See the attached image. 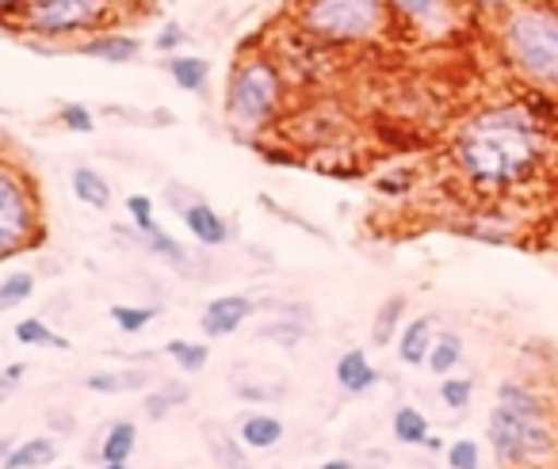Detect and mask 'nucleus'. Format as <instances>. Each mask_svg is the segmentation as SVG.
<instances>
[{
	"mask_svg": "<svg viewBox=\"0 0 558 469\" xmlns=\"http://www.w3.org/2000/svg\"><path fill=\"white\" fill-rule=\"evenodd\" d=\"M47 240L43 195L32 169L0 149V260H16Z\"/></svg>",
	"mask_w": 558,
	"mask_h": 469,
	"instance_id": "nucleus-3",
	"label": "nucleus"
},
{
	"mask_svg": "<svg viewBox=\"0 0 558 469\" xmlns=\"http://www.w3.org/2000/svg\"><path fill=\"white\" fill-rule=\"evenodd\" d=\"M471 4H478V9H494V4H505V0H471Z\"/></svg>",
	"mask_w": 558,
	"mask_h": 469,
	"instance_id": "nucleus-42",
	"label": "nucleus"
},
{
	"mask_svg": "<svg viewBox=\"0 0 558 469\" xmlns=\"http://www.w3.org/2000/svg\"><path fill=\"white\" fill-rule=\"evenodd\" d=\"M238 439L248 451H271V446L283 439V420H279L276 412H253L241 420Z\"/></svg>",
	"mask_w": 558,
	"mask_h": 469,
	"instance_id": "nucleus-15",
	"label": "nucleus"
},
{
	"mask_svg": "<svg viewBox=\"0 0 558 469\" xmlns=\"http://www.w3.org/2000/svg\"><path fill=\"white\" fill-rule=\"evenodd\" d=\"M184 39H187V35L180 32V24H161V32L154 35V50H157V54H165V58H169V54H180Z\"/></svg>",
	"mask_w": 558,
	"mask_h": 469,
	"instance_id": "nucleus-35",
	"label": "nucleus"
},
{
	"mask_svg": "<svg viewBox=\"0 0 558 469\" xmlns=\"http://www.w3.org/2000/svg\"><path fill=\"white\" fill-rule=\"evenodd\" d=\"M27 374V362H12L4 374H0V390H16V382Z\"/></svg>",
	"mask_w": 558,
	"mask_h": 469,
	"instance_id": "nucleus-36",
	"label": "nucleus"
},
{
	"mask_svg": "<svg viewBox=\"0 0 558 469\" xmlns=\"http://www.w3.org/2000/svg\"><path fill=\"white\" fill-rule=\"evenodd\" d=\"M58 454H62L58 439L32 435V439H20V443L12 446L9 458H4V466H0V469H50L58 461Z\"/></svg>",
	"mask_w": 558,
	"mask_h": 469,
	"instance_id": "nucleus-12",
	"label": "nucleus"
},
{
	"mask_svg": "<svg viewBox=\"0 0 558 469\" xmlns=\"http://www.w3.org/2000/svg\"><path fill=\"white\" fill-rule=\"evenodd\" d=\"M77 54L96 58V62H108V65H131L134 58L142 54V42L134 39V35H123V32H100V35L81 39Z\"/></svg>",
	"mask_w": 558,
	"mask_h": 469,
	"instance_id": "nucleus-10",
	"label": "nucleus"
},
{
	"mask_svg": "<svg viewBox=\"0 0 558 469\" xmlns=\"http://www.w3.org/2000/svg\"><path fill=\"white\" fill-rule=\"evenodd\" d=\"M471 397H474V382L471 378H444L440 382V400L448 408H456V412H463L466 405H471Z\"/></svg>",
	"mask_w": 558,
	"mask_h": 469,
	"instance_id": "nucleus-32",
	"label": "nucleus"
},
{
	"mask_svg": "<svg viewBox=\"0 0 558 469\" xmlns=\"http://www.w3.org/2000/svg\"><path fill=\"white\" fill-rule=\"evenodd\" d=\"M390 12L405 20V24L421 27V32H440L448 27V0H387Z\"/></svg>",
	"mask_w": 558,
	"mask_h": 469,
	"instance_id": "nucleus-14",
	"label": "nucleus"
},
{
	"mask_svg": "<svg viewBox=\"0 0 558 469\" xmlns=\"http://www.w3.org/2000/svg\"><path fill=\"white\" fill-rule=\"evenodd\" d=\"M134 446H138V423H134V420H116L108 431H104L96 458H100V461H131Z\"/></svg>",
	"mask_w": 558,
	"mask_h": 469,
	"instance_id": "nucleus-18",
	"label": "nucleus"
},
{
	"mask_svg": "<svg viewBox=\"0 0 558 469\" xmlns=\"http://www.w3.org/2000/svg\"><path fill=\"white\" fill-rule=\"evenodd\" d=\"M0 149H4V131H0Z\"/></svg>",
	"mask_w": 558,
	"mask_h": 469,
	"instance_id": "nucleus-44",
	"label": "nucleus"
},
{
	"mask_svg": "<svg viewBox=\"0 0 558 469\" xmlns=\"http://www.w3.org/2000/svg\"><path fill=\"white\" fill-rule=\"evenodd\" d=\"M405 306H410V301H405L402 294H395V298H387L379 306L375 324H372V344L375 347L395 344V332H402V321H405Z\"/></svg>",
	"mask_w": 558,
	"mask_h": 469,
	"instance_id": "nucleus-23",
	"label": "nucleus"
},
{
	"mask_svg": "<svg viewBox=\"0 0 558 469\" xmlns=\"http://www.w3.org/2000/svg\"><path fill=\"white\" fill-rule=\"evenodd\" d=\"M157 317V306H131V301H119V306H111V321L119 324V332H142L149 329V321Z\"/></svg>",
	"mask_w": 558,
	"mask_h": 469,
	"instance_id": "nucleus-30",
	"label": "nucleus"
},
{
	"mask_svg": "<svg viewBox=\"0 0 558 469\" xmlns=\"http://www.w3.org/2000/svg\"><path fill=\"white\" fill-rule=\"evenodd\" d=\"M126 218L134 222V230H149L157 222V210H154V199L149 195H126Z\"/></svg>",
	"mask_w": 558,
	"mask_h": 469,
	"instance_id": "nucleus-34",
	"label": "nucleus"
},
{
	"mask_svg": "<svg viewBox=\"0 0 558 469\" xmlns=\"http://www.w3.org/2000/svg\"><path fill=\"white\" fill-rule=\"evenodd\" d=\"M425 451H433V454H436V451H444V443H440L436 435H428V439H425Z\"/></svg>",
	"mask_w": 558,
	"mask_h": 469,
	"instance_id": "nucleus-40",
	"label": "nucleus"
},
{
	"mask_svg": "<svg viewBox=\"0 0 558 469\" xmlns=\"http://www.w3.org/2000/svg\"><path fill=\"white\" fill-rule=\"evenodd\" d=\"M333 378L344 393H367L379 385V370H375V362L367 359L360 347H352V351H344L341 359H337Z\"/></svg>",
	"mask_w": 558,
	"mask_h": 469,
	"instance_id": "nucleus-13",
	"label": "nucleus"
},
{
	"mask_svg": "<svg viewBox=\"0 0 558 469\" xmlns=\"http://www.w3.org/2000/svg\"><path fill=\"white\" fill-rule=\"evenodd\" d=\"M96 469H126V461H100Z\"/></svg>",
	"mask_w": 558,
	"mask_h": 469,
	"instance_id": "nucleus-41",
	"label": "nucleus"
},
{
	"mask_svg": "<svg viewBox=\"0 0 558 469\" xmlns=\"http://www.w3.org/2000/svg\"><path fill=\"white\" fill-rule=\"evenodd\" d=\"M58 123L70 134H93L96 131V115L85 108V103H62L58 108Z\"/></svg>",
	"mask_w": 558,
	"mask_h": 469,
	"instance_id": "nucleus-31",
	"label": "nucleus"
},
{
	"mask_svg": "<svg viewBox=\"0 0 558 469\" xmlns=\"http://www.w3.org/2000/svg\"><path fill=\"white\" fill-rule=\"evenodd\" d=\"M390 428H395V439L402 446H425V439L433 435V423H428V416L421 412V408H413V405L395 408V420H390Z\"/></svg>",
	"mask_w": 558,
	"mask_h": 469,
	"instance_id": "nucleus-21",
	"label": "nucleus"
},
{
	"mask_svg": "<svg viewBox=\"0 0 558 469\" xmlns=\"http://www.w3.org/2000/svg\"><path fill=\"white\" fill-rule=\"evenodd\" d=\"M20 9H24V0H0V24H4V27L16 24Z\"/></svg>",
	"mask_w": 558,
	"mask_h": 469,
	"instance_id": "nucleus-37",
	"label": "nucleus"
},
{
	"mask_svg": "<svg viewBox=\"0 0 558 469\" xmlns=\"http://www.w3.org/2000/svg\"><path fill=\"white\" fill-rule=\"evenodd\" d=\"M207 446H210V454H215V461L222 469H253L248 466V458H245V451H241V439L238 435H230L226 428H207Z\"/></svg>",
	"mask_w": 558,
	"mask_h": 469,
	"instance_id": "nucleus-25",
	"label": "nucleus"
},
{
	"mask_svg": "<svg viewBox=\"0 0 558 469\" xmlns=\"http://www.w3.org/2000/svg\"><path fill=\"white\" fill-rule=\"evenodd\" d=\"M489 446H494L497 466L505 469H543L558 458L555 423L547 416H520L494 405L486 423Z\"/></svg>",
	"mask_w": 558,
	"mask_h": 469,
	"instance_id": "nucleus-7",
	"label": "nucleus"
},
{
	"mask_svg": "<svg viewBox=\"0 0 558 469\" xmlns=\"http://www.w3.org/2000/svg\"><path fill=\"white\" fill-rule=\"evenodd\" d=\"M70 187H73V195H77V202H85V207H93V210H108L111 207L108 176H104V172H96V169H88V164L73 169Z\"/></svg>",
	"mask_w": 558,
	"mask_h": 469,
	"instance_id": "nucleus-17",
	"label": "nucleus"
},
{
	"mask_svg": "<svg viewBox=\"0 0 558 469\" xmlns=\"http://www.w3.org/2000/svg\"><path fill=\"white\" fill-rule=\"evenodd\" d=\"M433 344H436V321L425 313L413 317V321H405L402 332H398V359H402L405 367H421V362H428Z\"/></svg>",
	"mask_w": 558,
	"mask_h": 469,
	"instance_id": "nucleus-11",
	"label": "nucleus"
},
{
	"mask_svg": "<svg viewBox=\"0 0 558 469\" xmlns=\"http://www.w3.org/2000/svg\"><path fill=\"white\" fill-rule=\"evenodd\" d=\"M165 355H169L184 374H199L210 359V347L203 344V340H169V344H165Z\"/></svg>",
	"mask_w": 558,
	"mask_h": 469,
	"instance_id": "nucleus-27",
	"label": "nucleus"
},
{
	"mask_svg": "<svg viewBox=\"0 0 558 469\" xmlns=\"http://www.w3.org/2000/svg\"><path fill=\"white\" fill-rule=\"evenodd\" d=\"M119 0H24L20 9V32L35 42H81L88 35L111 32Z\"/></svg>",
	"mask_w": 558,
	"mask_h": 469,
	"instance_id": "nucleus-5",
	"label": "nucleus"
},
{
	"mask_svg": "<svg viewBox=\"0 0 558 469\" xmlns=\"http://www.w3.org/2000/svg\"><path fill=\"white\" fill-rule=\"evenodd\" d=\"M283 96H288V77L276 58L248 54L233 65L226 85V119L238 134L253 138L283 115Z\"/></svg>",
	"mask_w": 558,
	"mask_h": 469,
	"instance_id": "nucleus-2",
	"label": "nucleus"
},
{
	"mask_svg": "<svg viewBox=\"0 0 558 469\" xmlns=\"http://www.w3.org/2000/svg\"><path fill=\"white\" fill-rule=\"evenodd\" d=\"M142 245H146L154 256H161V260L177 263V268H184V263H187V248L180 245V240L172 237V233H165L157 222L149 225V230H142Z\"/></svg>",
	"mask_w": 558,
	"mask_h": 469,
	"instance_id": "nucleus-29",
	"label": "nucleus"
},
{
	"mask_svg": "<svg viewBox=\"0 0 558 469\" xmlns=\"http://www.w3.org/2000/svg\"><path fill=\"white\" fill-rule=\"evenodd\" d=\"M253 313H256V301L248 298V294H218V298H210L207 306H203L199 329H203V336L222 340V336H233Z\"/></svg>",
	"mask_w": 558,
	"mask_h": 469,
	"instance_id": "nucleus-8",
	"label": "nucleus"
},
{
	"mask_svg": "<svg viewBox=\"0 0 558 469\" xmlns=\"http://www.w3.org/2000/svg\"><path fill=\"white\" fill-rule=\"evenodd\" d=\"M295 24L322 47L372 42L390 27L387 0H299Z\"/></svg>",
	"mask_w": 558,
	"mask_h": 469,
	"instance_id": "nucleus-4",
	"label": "nucleus"
},
{
	"mask_svg": "<svg viewBox=\"0 0 558 469\" xmlns=\"http://www.w3.org/2000/svg\"><path fill=\"white\" fill-rule=\"evenodd\" d=\"M509 62L535 85H558V12L543 4H520L505 16Z\"/></svg>",
	"mask_w": 558,
	"mask_h": 469,
	"instance_id": "nucleus-6",
	"label": "nucleus"
},
{
	"mask_svg": "<svg viewBox=\"0 0 558 469\" xmlns=\"http://www.w3.org/2000/svg\"><path fill=\"white\" fill-rule=\"evenodd\" d=\"M318 469H356V466H352L349 458H329V461H322Z\"/></svg>",
	"mask_w": 558,
	"mask_h": 469,
	"instance_id": "nucleus-38",
	"label": "nucleus"
},
{
	"mask_svg": "<svg viewBox=\"0 0 558 469\" xmlns=\"http://www.w3.org/2000/svg\"><path fill=\"white\" fill-rule=\"evenodd\" d=\"M9 393H12V390H0V400H4V397H9Z\"/></svg>",
	"mask_w": 558,
	"mask_h": 469,
	"instance_id": "nucleus-43",
	"label": "nucleus"
},
{
	"mask_svg": "<svg viewBox=\"0 0 558 469\" xmlns=\"http://www.w3.org/2000/svg\"><path fill=\"white\" fill-rule=\"evenodd\" d=\"M459 362H463V340H459L456 332H436V344H433V351H428L425 367L433 370L436 378H448V374H456Z\"/></svg>",
	"mask_w": 558,
	"mask_h": 469,
	"instance_id": "nucleus-24",
	"label": "nucleus"
},
{
	"mask_svg": "<svg viewBox=\"0 0 558 469\" xmlns=\"http://www.w3.org/2000/svg\"><path fill=\"white\" fill-rule=\"evenodd\" d=\"M177 214H180V222H184V230L192 233L203 248L230 245V225H226V218L218 214L207 199H199V195H192L184 207H177Z\"/></svg>",
	"mask_w": 558,
	"mask_h": 469,
	"instance_id": "nucleus-9",
	"label": "nucleus"
},
{
	"mask_svg": "<svg viewBox=\"0 0 558 469\" xmlns=\"http://www.w3.org/2000/svg\"><path fill=\"white\" fill-rule=\"evenodd\" d=\"M12 446H16V439H9V435L0 439V466H4V458H9V451H12Z\"/></svg>",
	"mask_w": 558,
	"mask_h": 469,
	"instance_id": "nucleus-39",
	"label": "nucleus"
},
{
	"mask_svg": "<svg viewBox=\"0 0 558 469\" xmlns=\"http://www.w3.org/2000/svg\"><path fill=\"white\" fill-rule=\"evenodd\" d=\"M459 169L482 187H512L539 169L543 134L520 108H489L471 115L451 141Z\"/></svg>",
	"mask_w": 558,
	"mask_h": 469,
	"instance_id": "nucleus-1",
	"label": "nucleus"
},
{
	"mask_svg": "<svg viewBox=\"0 0 558 469\" xmlns=\"http://www.w3.org/2000/svg\"><path fill=\"white\" fill-rule=\"evenodd\" d=\"M12 336H16V344H24V347H54V351H70V340H65L62 332L50 329L43 317H24V321L12 329Z\"/></svg>",
	"mask_w": 558,
	"mask_h": 469,
	"instance_id": "nucleus-22",
	"label": "nucleus"
},
{
	"mask_svg": "<svg viewBox=\"0 0 558 469\" xmlns=\"http://www.w3.org/2000/svg\"><path fill=\"white\" fill-rule=\"evenodd\" d=\"M448 466L451 469H482V451L474 439H456L448 446Z\"/></svg>",
	"mask_w": 558,
	"mask_h": 469,
	"instance_id": "nucleus-33",
	"label": "nucleus"
},
{
	"mask_svg": "<svg viewBox=\"0 0 558 469\" xmlns=\"http://www.w3.org/2000/svg\"><path fill=\"white\" fill-rule=\"evenodd\" d=\"M165 70L177 81V88H184V92H192V96H199L210 81V62L199 54H169L165 58Z\"/></svg>",
	"mask_w": 558,
	"mask_h": 469,
	"instance_id": "nucleus-16",
	"label": "nucleus"
},
{
	"mask_svg": "<svg viewBox=\"0 0 558 469\" xmlns=\"http://www.w3.org/2000/svg\"><path fill=\"white\" fill-rule=\"evenodd\" d=\"M35 294V275L32 271H12L0 279V313H12Z\"/></svg>",
	"mask_w": 558,
	"mask_h": 469,
	"instance_id": "nucleus-28",
	"label": "nucleus"
},
{
	"mask_svg": "<svg viewBox=\"0 0 558 469\" xmlns=\"http://www.w3.org/2000/svg\"><path fill=\"white\" fill-rule=\"evenodd\" d=\"M187 400H192V390H187V385L165 382V385H157V390L146 393V416H149V420H165L169 412L184 408Z\"/></svg>",
	"mask_w": 558,
	"mask_h": 469,
	"instance_id": "nucleus-26",
	"label": "nucleus"
},
{
	"mask_svg": "<svg viewBox=\"0 0 558 469\" xmlns=\"http://www.w3.org/2000/svg\"><path fill=\"white\" fill-rule=\"evenodd\" d=\"M497 405L509 408V412H520V416H547L550 420V408L532 385H520V382H501L497 385Z\"/></svg>",
	"mask_w": 558,
	"mask_h": 469,
	"instance_id": "nucleus-19",
	"label": "nucleus"
},
{
	"mask_svg": "<svg viewBox=\"0 0 558 469\" xmlns=\"http://www.w3.org/2000/svg\"><path fill=\"white\" fill-rule=\"evenodd\" d=\"M88 390L93 393H131V390H146L149 385V370L131 367V370H96L88 374Z\"/></svg>",
	"mask_w": 558,
	"mask_h": 469,
	"instance_id": "nucleus-20",
	"label": "nucleus"
}]
</instances>
